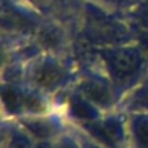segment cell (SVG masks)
Here are the masks:
<instances>
[{"label":"cell","mask_w":148,"mask_h":148,"mask_svg":"<svg viewBox=\"0 0 148 148\" xmlns=\"http://www.w3.org/2000/svg\"><path fill=\"white\" fill-rule=\"evenodd\" d=\"M65 70L57 61L44 59L35 62L29 70L31 87L40 92H55L64 84Z\"/></svg>","instance_id":"obj_2"},{"label":"cell","mask_w":148,"mask_h":148,"mask_svg":"<svg viewBox=\"0 0 148 148\" xmlns=\"http://www.w3.org/2000/svg\"><path fill=\"white\" fill-rule=\"evenodd\" d=\"M101 59L109 81L116 88H133L144 78L147 56L142 49L133 47L107 49L103 52Z\"/></svg>","instance_id":"obj_1"},{"label":"cell","mask_w":148,"mask_h":148,"mask_svg":"<svg viewBox=\"0 0 148 148\" xmlns=\"http://www.w3.org/2000/svg\"><path fill=\"white\" fill-rule=\"evenodd\" d=\"M127 130L134 148H148V112L130 113Z\"/></svg>","instance_id":"obj_7"},{"label":"cell","mask_w":148,"mask_h":148,"mask_svg":"<svg viewBox=\"0 0 148 148\" xmlns=\"http://www.w3.org/2000/svg\"><path fill=\"white\" fill-rule=\"evenodd\" d=\"M23 94H25V90L13 83H8L7 86H3L1 101L4 110H7L8 114H23Z\"/></svg>","instance_id":"obj_8"},{"label":"cell","mask_w":148,"mask_h":148,"mask_svg":"<svg viewBox=\"0 0 148 148\" xmlns=\"http://www.w3.org/2000/svg\"><path fill=\"white\" fill-rule=\"evenodd\" d=\"M36 142L22 127L12 131L7 142V148H35Z\"/></svg>","instance_id":"obj_9"},{"label":"cell","mask_w":148,"mask_h":148,"mask_svg":"<svg viewBox=\"0 0 148 148\" xmlns=\"http://www.w3.org/2000/svg\"><path fill=\"white\" fill-rule=\"evenodd\" d=\"M53 148H83L77 138L70 135H61L53 142Z\"/></svg>","instance_id":"obj_10"},{"label":"cell","mask_w":148,"mask_h":148,"mask_svg":"<svg viewBox=\"0 0 148 148\" xmlns=\"http://www.w3.org/2000/svg\"><path fill=\"white\" fill-rule=\"evenodd\" d=\"M122 107L130 113L148 112V74L126 92Z\"/></svg>","instance_id":"obj_5"},{"label":"cell","mask_w":148,"mask_h":148,"mask_svg":"<svg viewBox=\"0 0 148 148\" xmlns=\"http://www.w3.org/2000/svg\"><path fill=\"white\" fill-rule=\"evenodd\" d=\"M69 112L79 122L88 123L101 118V110L96 108L92 103H90L86 97H83L79 92L73 95L69 100Z\"/></svg>","instance_id":"obj_6"},{"label":"cell","mask_w":148,"mask_h":148,"mask_svg":"<svg viewBox=\"0 0 148 148\" xmlns=\"http://www.w3.org/2000/svg\"><path fill=\"white\" fill-rule=\"evenodd\" d=\"M18 125L35 142L51 140L57 133L55 122L44 114L21 116L18 118Z\"/></svg>","instance_id":"obj_4"},{"label":"cell","mask_w":148,"mask_h":148,"mask_svg":"<svg viewBox=\"0 0 148 148\" xmlns=\"http://www.w3.org/2000/svg\"><path fill=\"white\" fill-rule=\"evenodd\" d=\"M35 148H53V143L51 140H40L35 143Z\"/></svg>","instance_id":"obj_12"},{"label":"cell","mask_w":148,"mask_h":148,"mask_svg":"<svg viewBox=\"0 0 148 148\" xmlns=\"http://www.w3.org/2000/svg\"><path fill=\"white\" fill-rule=\"evenodd\" d=\"M140 49L144 52V55L148 57V34L143 35L140 39Z\"/></svg>","instance_id":"obj_11"},{"label":"cell","mask_w":148,"mask_h":148,"mask_svg":"<svg viewBox=\"0 0 148 148\" xmlns=\"http://www.w3.org/2000/svg\"><path fill=\"white\" fill-rule=\"evenodd\" d=\"M78 92L101 112L113 108L117 101L114 84L110 81L97 77L84 78L79 83Z\"/></svg>","instance_id":"obj_3"}]
</instances>
